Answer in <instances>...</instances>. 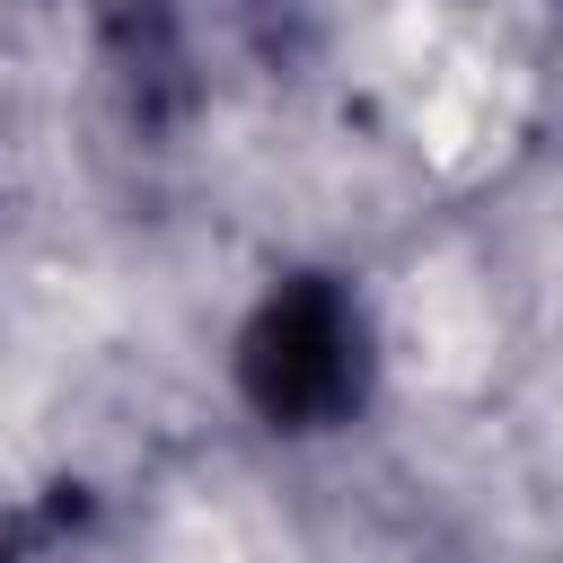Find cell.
Masks as SVG:
<instances>
[{"instance_id": "1", "label": "cell", "mask_w": 563, "mask_h": 563, "mask_svg": "<svg viewBox=\"0 0 563 563\" xmlns=\"http://www.w3.org/2000/svg\"><path fill=\"white\" fill-rule=\"evenodd\" d=\"M343 317L325 299H282L264 343H255V387L273 413H317L343 396Z\"/></svg>"}]
</instances>
